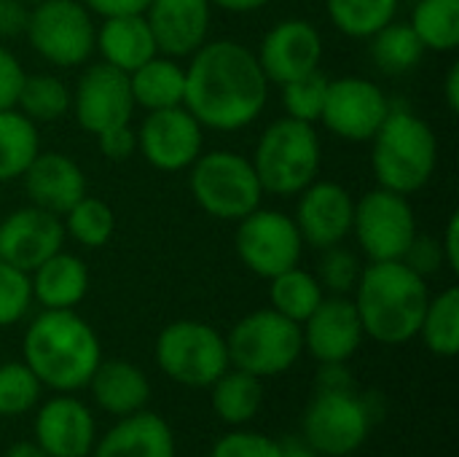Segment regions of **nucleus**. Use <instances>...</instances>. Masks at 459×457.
<instances>
[{"instance_id": "obj_1", "label": "nucleus", "mask_w": 459, "mask_h": 457, "mask_svg": "<svg viewBox=\"0 0 459 457\" xmlns=\"http://www.w3.org/2000/svg\"><path fill=\"white\" fill-rule=\"evenodd\" d=\"M266 100L269 78L245 43L231 38L204 40L191 54L183 105L204 129L239 132L264 113Z\"/></svg>"}, {"instance_id": "obj_2", "label": "nucleus", "mask_w": 459, "mask_h": 457, "mask_svg": "<svg viewBox=\"0 0 459 457\" xmlns=\"http://www.w3.org/2000/svg\"><path fill=\"white\" fill-rule=\"evenodd\" d=\"M22 358L43 388L73 393L89 385L102 361V347L75 310H43L24 331Z\"/></svg>"}, {"instance_id": "obj_3", "label": "nucleus", "mask_w": 459, "mask_h": 457, "mask_svg": "<svg viewBox=\"0 0 459 457\" xmlns=\"http://www.w3.org/2000/svg\"><path fill=\"white\" fill-rule=\"evenodd\" d=\"M355 310L363 334L379 345H406L420 334L430 291L422 275L403 261H371L355 286Z\"/></svg>"}, {"instance_id": "obj_4", "label": "nucleus", "mask_w": 459, "mask_h": 457, "mask_svg": "<svg viewBox=\"0 0 459 457\" xmlns=\"http://www.w3.org/2000/svg\"><path fill=\"white\" fill-rule=\"evenodd\" d=\"M371 143V167L382 189L411 197L430 183L438 164V137L425 119L393 108Z\"/></svg>"}, {"instance_id": "obj_5", "label": "nucleus", "mask_w": 459, "mask_h": 457, "mask_svg": "<svg viewBox=\"0 0 459 457\" xmlns=\"http://www.w3.org/2000/svg\"><path fill=\"white\" fill-rule=\"evenodd\" d=\"M250 162L264 194L299 197L317 180L323 162L320 135L315 124L282 116L261 132Z\"/></svg>"}, {"instance_id": "obj_6", "label": "nucleus", "mask_w": 459, "mask_h": 457, "mask_svg": "<svg viewBox=\"0 0 459 457\" xmlns=\"http://www.w3.org/2000/svg\"><path fill=\"white\" fill-rule=\"evenodd\" d=\"M188 189L194 202L212 218L242 221L261 207V180L253 162L237 151H202L188 167Z\"/></svg>"}, {"instance_id": "obj_7", "label": "nucleus", "mask_w": 459, "mask_h": 457, "mask_svg": "<svg viewBox=\"0 0 459 457\" xmlns=\"http://www.w3.org/2000/svg\"><path fill=\"white\" fill-rule=\"evenodd\" d=\"M226 350L234 369L266 380L296 366L304 353V337L299 323L269 307L245 315L229 331Z\"/></svg>"}, {"instance_id": "obj_8", "label": "nucleus", "mask_w": 459, "mask_h": 457, "mask_svg": "<svg viewBox=\"0 0 459 457\" xmlns=\"http://www.w3.org/2000/svg\"><path fill=\"white\" fill-rule=\"evenodd\" d=\"M94 13L81 0H43L30 5L24 38L54 67H81L94 54Z\"/></svg>"}, {"instance_id": "obj_9", "label": "nucleus", "mask_w": 459, "mask_h": 457, "mask_svg": "<svg viewBox=\"0 0 459 457\" xmlns=\"http://www.w3.org/2000/svg\"><path fill=\"white\" fill-rule=\"evenodd\" d=\"M156 364L186 388H210L231 366L226 337L202 321L169 323L156 339Z\"/></svg>"}, {"instance_id": "obj_10", "label": "nucleus", "mask_w": 459, "mask_h": 457, "mask_svg": "<svg viewBox=\"0 0 459 457\" xmlns=\"http://www.w3.org/2000/svg\"><path fill=\"white\" fill-rule=\"evenodd\" d=\"M352 234L368 261H401L417 237V215L409 197L374 189L355 199Z\"/></svg>"}, {"instance_id": "obj_11", "label": "nucleus", "mask_w": 459, "mask_h": 457, "mask_svg": "<svg viewBox=\"0 0 459 457\" xmlns=\"http://www.w3.org/2000/svg\"><path fill=\"white\" fill-rule=\"evenodd\" d=\"M234 248L239 261L253 275L272 280L274 275L299 267L304 240L293 215L272 207H255L242 221H237Z\"/></svg>"}, {"instance_id": "obj_12", "label": "nucleus", "mask_w": 459, "mask_h": 457, "mask_svg": "<svg viewBox=\"0 0 459 457\" xmlns=\"http://www.w3.org/2000/svg\"><path fill=\"white\" fill-rule=\"evenodd\" d=\"M371 426L368 404L352 391H317L307 407L301 436L317 455L347 457L366 444Z\"/></svg>"}, {"instance_id": "obj_13", "label": "nucleus", "mask_w": 459, "mask_h": 457, "mask_svg": "<svg viewBox=\"0 0 459 457\" xmlns=\"http://www.w3.org/2000/svg\"><path fill=\"white\" fill-rule=\"evenodd\" d=\"M390 110L393 102L379 83L363 75H344L328 81L325 105L317 121L342 140L366 143L379 132Z\"/></svg>"}, {"instance_id": "obj_14", "label": "nucleus", "mask_w": 459, "mask_h": 457, "mask_svg": "<svg viewBox=\"0 0 459 457\" xmlns=\"http://www.w3.org/2000/svg\"><path fill=\"white\" fill-rule=\"evenodd\" d=\"M204 148V127L186 105L148 110L137 127V151L161 172L188 170Z\"/></svg>"}, {"instance_id": "obj_15", "label": "nucleus", "mask_w": 459, "mask_h": 457, "mask_svg": "<svg viewBox=\"0 0 459 457\" xmlns=\"http://www.w3.org/2000/svg\"><path fill=\"white\" fill-rule=\"evenodd\" d=\"M70 110L75 113L81 129L94 137L110 127L132 121L134 100L129 89V75L102 59L89 65L73 89Z\"/></svg>"}, {"instance_id": "obj_16", "label": "nucleus", "mask_w": 459, "mask_h": 457, "mask_svg": "<svg viewBox=\"0 0 459 457\" xmlns=\"http://www.w3.org/2000/svg\"><path fill=\"white\" fill-rule=\"evenodd\" d=\"M255 57L269 83L282 86L320 70L323 35L309 19H282L261 38Z\"/></svg>"}, {"instance_id": "obj_17", "label": "nucleus", "mask_w": 459, "mask_h": 457, "mask_svg": "<svg viewBox=\"0 0 459 457\" xmlns=\"http://www.w3.org/2000/svg\"><path fill=\"white\" fill-rule=\"evenodd\" d=\"M355 199L352 194L333 180H315L299 194L296 205V226L301 232L304 245L317 250L342 245L352 234Z\"/></svg>"}, {"instance_id": "obj_18", "label": "nucleus", "mask_w": 459, "mask_h": 457, "mask_svg": "<svg viewBox=\"0 0 459 457\" xmlns=\"http://www.w3.org/2000/svg\"><path fill=\"white\" fill-rule=\"evenodd\" d=\"M65 245L62 215L27 205L0 221V259L32 272Z\"/></svg>"}, {"instance_id": "obj_19", "label": "nucleus", "mask_w": 459, "mask_h": 457, "mask_svg": "<svg viewBox=\"0 0 459 457\" xmlns=\"http://www.w3.org/2000/svg\"><path fill=\"white\" fill-rule=\"evenodd\" d=\"M304 350L320 364H347L363 345V323L350 296H325L301 323Z\"/></svg>"}, {"instance_id": "obj_20", "label": "nucleus", "mask_w": 459, "mask_h": 457, "mask_svg": "<svg viewBox=\"0 0 459 457\" xmlns=\"http://www.w3.org/2000/svg\"><path fill=\"white\" fill-rule=\"evenodd\" d=\"M145 22L153 32L159 54L186 59L210 35L212 3L210 0H151L145 8Z\"/></svg>"}, {"instance_id": "obj_21", "label": "nucleus", "mask_w": 459, "mask_h": 457, "mask_svg": "<svg viewBox=\"0 0 459 457\" xmlns=\"http://www.w3.org/2000/svg\"><path fill=\"white\" fill-rule=\"evenodd\" d=\"M35 442L48 457H86L97 444V426L86 404L59 393L35 415Z\"/></svg>"}, {"instance_id": "obj_22", "label": "nucleus", "mask_w": 459, "mask_h": 457, "mask_svg": "<svg viewBox=\"0 0 459 457\" xmlns=\"http://www.w3.org/2000/svg\"><path fill=\"white\" fill-rule=\"evenodd\" d=\"M22 180L30 205L54 215H65L81 197H86V175L81 164L59 151H40Z\"/></svg>"}, {"instance_id": "obj_23", "label": "nucleus", "mask_w": 459, "mask_h": 457, "mask_svg": "<svg viewBox=\"0 0 459 457\" xmlns=\"http://www.w3.org/2000/svg\"><path fill=\"white\" fill-rule=\"evenodd\" d=\"M91 453L94 457H178V447L167 420L140 409L121 417Z\"/></svg>"}, {"instance_id": "obj_24", "label": "nucleus", "mask_w": 459, "mask_h": 457, "mask_svg": "<svg viewBox=\"0 0 459 457\" xmlns=\"http://www.w3.org/2000/svg\"><path fill=\"white\" fill-rule=\"evenodd\" d=\"M94 51H100L102 62L118 67L126 75L159 54L153 32L145 22V13L102 19L94 35Z\"/></svg>"}, {"instance_id": "obj_25", "label": "nucleus", "mask_w": 459, "mask_h": 457, "mask_svg": "<svg viewBox=\"0 0 459 457\" xmlns=\"http://www.w3.org/2000/svg\"><path fill=\"white\" fill-rule=\"evenodd\" d=\"M32 302L43 310H75L89 291V267L83 259L56 250L30 272Z\"/></svg>"}, {"instance_id": "obj_26", "label": "nucleus", "mask_w": 459, "mask_h": 457, "mask_svg": "<svg viewBox=\"0 0 459 457\" xmlns=\"http://www.w3.org/2000/svg\"><path fill=\"white\" fill-rule=\"evenodd\" d=\"M86 388H91L97 407L116 417L145 409L151 399V382L145 372L129 361H100Z\"/></svg>"}, {"instance_id": "obj_27", "label": "nucleus", "mask_w": 459, "mask_h": 457, "mask_svg": "<svg viewBox=\"0 0 459 457\" xmlns=\"http://www.w3.org/2000/svg\"><path fill=\"white\" fill-rule=\"evenodd\" d=\"M129 89H132L134 108H143L145 113L183 105L186 67L175 57L156 54L129 73Z\"/></svg>"}, {"instance_id": "obj_28", "label": "nucleus", "mask_w": 459, "mask_h": 457, "mask_svg": "<svg viewBox=\"0 0 459 457\" xmlns=\"http://www.w3.org/2000/svg\"><path fill=\"white\" fill-rule=\"evenodd\" d=\"M38 154L40 135L35 121L16 108L0 110V183L19 180Z\"/></svg>"}, {"instance_id": "obj_29", "label": "nucleus", "mask_w": 459, "mask_h": 457, "mask_svg": "<svg viewBox=\"0 0 459 457\" xmlns=\"http://www.w3.org/2000/svg\"><path fill=\"white\" fill-rule=\"evenodd\" d=\"M210 388H212V412L229 426L250 423L264 404L261 380L242 369H231V372L226 369Z\"/></svg>"}, {"instance_id": "obj_30", "label": "nucleus", "mask_w": 459, "mask_h": 457, "mask_svg": "<svg viewBox=\"0 0 459 457\" xmlns=\"http://www.w3.org/2000/svg\"><path fill=\"white\" fill-rule=\"evenodd\" d=\"M269 299H272V310H277L280 315L290 318L293 323H304L317 304L325 299V291L320 286V280L301 269V267H290L280 275H274L269 280Z\"/></svg>"}, {"instance_id": "obj_31", "label": "nucleus", "mask_w": 459, "mask_h": 457, "mask_svg": "<svg viewBox=\"0 0 459 457\" xmlns=\"http://www.w3.org/2000/svg\"><path fill=\"white\" fill-rule=\"evenodd\" d=\"M368 40H371V59L387 75H403L414 70L425 57V46L409 22H390Z\"/></svg>"}, {"instance_id": "obj_32", "label": "nucleus", "mask_w": 459, "mask_h": 457, "mask_svg": "<svg viewBox=\"0 0 459 457\" xmlns=\"http://www.w3.org/2000/svg\"><path fill=\"white\" fill-rule=\"evenodd\" d=\"M425 347L438 358H455L459 353V288H446L425 307L420 334Z\"/></svg>"}, {"instance_id": "obj_33", "label": "nucleus", "mask_w": 459, "mask_h": 457, "mask_svg": "<svg viewBox=\"0 0 459 457\" xmlns=\"http://www.w3.org/2000/svg\"><path fill=\"white\" fill-rule=\"evenodd\" d=\"M401 0H325L331 24L347 35L368 40L374 32L395 22Z\"/></svg>"}, {"instance_id": "obj_34", "label": "nucleus", "mask_w": 459, "mask_h": 457, "mask_svg": "<svg viewBox=\"0 0 459 457\" xmlns=\"http://www.w3.org/2000/svg\"><path fill=\"white\" fill-rule=\"evenodd\" d=\"M409 24L425 51L449 54L459 46V0H420Z\"/></svg>"}, {"instance_id": "obj_35", "label": "nucleus", "mask_w": 459, "mask_h": 457, "mask_svg": "<svg viewBox=\"0 0 459 457\" xmlns=\"http://www.w3.org/2000/svg\"><path fill=\"white\" fill-rule=\"evenodd\" d=\"M73 92L70 86L51 73L27 75L16 100V110H22L30 121H59L70 113Z\"/></svg>"}, {"instance_id": "obj_36", "label": "nucleus", "mask_w": 459, "mask_h": 457, "mask_svg": "<svg viewBox=\"0 0 459 457\" xmlns=\"http://www.w3.org/2000/svg\"><path fill=\"white\" fill-rule=\"evenodd\" d=\"M65 237H73L83 248H105L116 232V213L108 202L97 197H81L62 215Z\"/></svg>"}, {"instance_id": "obj_37", "label": "nucleus", "mask_w": 459, "mask_h": 457, "mask_svg": "<svg viewBox=\"0 0 459 457\" xmlns=\"http://www.w3.org/2000/svg\"><path fill=\"white\" fill-rule=\"evenodd\" d=\"M40 382L24 361L0 364V415L16 417L30 412L40 399Z\"/></svg>"}, {"instance_id": "obj_38", "label": "nucleus", "mask_w": 459, "mask_h": 457, "mask_svg": "<svg viewBox=\"0 0 459 457\" xmlns=\"http://www.w3.org/2000/svg\"><path fill=\"white\" fill-rule=\"evenodd\" d=\"M280 89H282L285 116L307 121V124H315L320 119L323 105H325V92H328V78L320 70L293 78V81L282 83Z\"/></svg>"}, {"instance_id": "obj_39", "label": "nucleus", "mask_w": 459, "mask_h": 457, "mask_svg": "<svg viewBox=\"0 0 459 457\" xmlns=\"http://www.w3.org/2000/svg\"><path fill=\"white\" fill-rule=\"evenodd\" d=\"M360 272H363V264H360L358 253H352L342 245H333V248L323 250V259H320L315 277L320 280L323 291L336 294V296H347L355 291Z\"/></svg>"}, {"instance_id": "obj_40", "label": "nucleus", "mask_w": 459, "mask_h": 457, "mask_svg": "<svg viewBox=\"0 0 459 457\" xmlns=\"http://www.w3.org/2000/svg\"><path fill=\"white\" fill-rule=\"evenodd\" d=\"M32 304L30 272L0 259V329L19 323Z\"/></svg>"}, {"instance_id": "obj_41", "label": "nucleus", "mask_w": 459, "mask_h": 457, "mask_svg": "<svg viewBox=\"0 0 459 457\" xmlns=\"http://www.w3.org/2000/svg\"><path fill=\"white\" fill-rule=\"evenodd\" d=\"M210 457H280V442L255 431H231L215 442Z\"/></svg>"}, {"instance_id": "obj_42", "label": "nucleus", "mask_w": 459, "mask_h": 457, "mask_svg": "<svg viewBox=\"0 0 459 457\" xmlns=\"http://www.w3.org/2000/svg\"><path fill=\"white\" fill-rule=\"evenodd\" d=\"M401 261L409 264V267H411L417 275H422V277L436 275V272H441V269L446 267L444 250H441V240L428 237V234H420V232H417V237L411 240V245H409V250H406V256H403Z\"/></svg>"}, {"instance_id": "obj_43", "label": "nucleus", "mask_w": 459, "mask_h": 457, "mask_svg": "<svg viewBox=\"0 0 459 457\" xmlns=\"http://www.w3.org/2000/svg\"><path fill=\"white\" fill-rule=\"evenodd\" d=\"M24 78H27V70L19 62V57L8 46L0 43V110L16 108Z\"/></svg>"}, {"instance_id": "obj_44", "label": "nucleus", "mask_w": 459, "mask_h": 457, "mask_svg": "<svg viewBox=\"0 0 459 457\" xmlns=\"http://www.w3.org/2000/svg\"><path fill=\"white\" fill-rule=\"evenodd\" d=\"M100 151L105 154V159L110 162H126L137 154V129L132 127V121L110 127L105 132L97 135Z\"/></svg>"}, {"instance_id": "obj_45", "label": "nucleus", "mask_w": 459, "mask_h": 457, "mask_svg": "<svg viewBox=\"0 0 459 457\" xmlns=\"http://www.w3.org/2000/svg\"><path fill=\"white\" fill-rule=\"evenodd\" d=\"M30 5L24 0H0V43L24 35Z\"/></svg>"}, {"instance_id": "obj_46", "label": "nucleus", "mask_w": 459, "mask_h": 457, "mask_svg": "<svg viewBox=\"0 0 459 457\" xmlns=\"http://www.w3.org/2000/svg\"><path fill=\"white\" fill-rule=\"evenodd\" d=\"M94 16H126V13H145L151 0H81Z\"/></svg>"}, {"instance_id": "obj_47", "label": "nucleus", "mask_w": 459, "mask_h": 457, "mask_svg": "<svg viewBox=\"0 0 459 457\" xmlns=\"http://www.w3.org/2000/svg\"><path fill=\"white\" fill-rule=\"evenodd\" d=\"M317 385L320 391H352V374L347 364H320Z\"/></svg>"}, {"instance_id": "obj_48", "label": "nucleus", "mask_w": 459, "mask_h": 457, "mask_svg": "<svg viewBox=\"0 0 459 457\" xmlns=\"http://www.w3.org/2000/svg\"><path fill=\"white\" fill-rule=\"evenodd\" d=\"M441 250H444V261L452 272H459V213H452V218L446 221L444 237H441Z\"/></svg>"}, {"instance_id": "obj_49", "label": "nucleus", "mask_w": 459, "mask_h": 457, "mask_svg": "<svg viewBox=\"0 0 459 457\" xmlns=\"http://www.w3.org/2000/svg\"><path fill=\"white\" fill-rule=\"evenodd\" d=\"M210 3H212V8H221L229 13H253V11L266 8L272 0H210Z\"/></svg>"}, {"instance_id": "obj_50", "label": "nucleus", "mask_w": 459, "mask_h": 457, "mask_svg": "<svg viewBox=\"0 0 459 457\" xmlns=\"http://www.w3.org/2000/svg\"><path fill=\"white\" fill-rule=\"evenodd\" d=\"M444 97H446V108L452 113L459 110V65H452L444 81Z\"/></svg>"}, {"instance_id": "obj_51", "label": "nucleus", "mask_w": 459, "mask_h": 457, "mask_svg": "<svg viewBox=\"0 0 459 457\" xmlns=\"http://www.w3.org/2000/svg\"><path fill=\"white\" fill-rule=\"evenodd\" d=\"M280 457H317V453L304 442V436H290L280 442Z\"/></svg>"}, {"instance_id": "obj_52", "label": "nucleus", "mask_w": 459, "mask_h": 457, "mask_svg": "<svg viewBox=\"0 0 459 457\" xmlns=\"http://www.w3.org/2000/svg\"><path fill=\"white\" fill-rule=\"evenodd\" d=\"M5 457H48L38 442H16L8 447Z\"/></svg>"}, {"instance_id": "obj_53", "label": "nucleus", "mask_w": 459, "mask_h": 457, "mask_svg": "<svg viewBox=\"0 0 459 457\" xmlns=\"http://www.w3.org/2000/svg\"><path fill=\"white\" fill-rule=\"evenodd\" d=\"M27 5H35V3H43V0H24Z\"/></svg>"}]
</instances>
